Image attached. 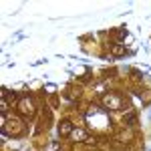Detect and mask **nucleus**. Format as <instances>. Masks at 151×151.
<instances>
[{"mask_svg": "<svg viewBox=\"0 0 151 151\" xmlns=\"http://www.w3.org/2000/svg\"><path fill=\"white\" fill-rule=\"evenodd\" d=\"M103 107L105 109H109V111H119L121 109V105H123V97L117 93H107L103 95Z\"/></svg>", "mask_w": 151, "mask_h": 151, "instance_id": "1", "label": "nucleus"}, {"mask_svg": "<svg viewBox=\"0 0 151 151\" xmlns=\"http://www.w3.org/2000/svg\"><path fill=\"white\" fill-rule=\"evenodd\" d=\"M18 109H20V113H22L24 117H32V115H35V111H36L32 97H22V99L18 101Z\"/></svg>", "mask_w": 151, "mask_h": 151, "instance_id": "3", "label": "nucleus"}, {"mask_svg": "<svg viewBox=\"0 0 151 151\" xmlns=\"http://www.w3.org/2000/svg\"><path fill=\"white\" fill-rule=\"evenodd\" d=\"M85 139V133H83V131H75V133H73V141H83Z\"/></svg>", "mask_w": 151, "mask_h": 151, "instance_id": "6", "label": "nucleus"}, {"mask_svg": "<svg viewBox=\"0 0 151 151\" xmlns=\"http://www.w3.org/2000/svg\"><path fill=\"white\" fill-rule=\"evenodd\" d=\"M125 52H127V50H125V47H121V45H115V47H113V55H115V57H125Z\"/></svg>", "mask_w": 151, "mask_h": 151, "instance_id": "5", "label": "nucleus"}, {"mask_svg": "<svg viewBox=\"0 0 151 151\" xmlns=\"http://www.w3.org/2000/svg\"><path fill=\"white\" fill-rule=\"evenodd\" d=\"M24 133V125L20 119H8L6 125H4V135H10V137H20Z\"/></svg>", "mask_w": 151, "mask_h": 151, "instance_id": "2", "label": "nucleus"}, {"mask_svg": "<svg viewBox=\"0 0 151 151\" xmlns=\"http://www.w3.org/2000/svg\"><path fill=\"white\" fill-rule=\"evenodd\" d=\"M70 131H73V123L65 119V121H63V123L58 125V133H60V135H69Z\"/></svg>", "mask_w": 151, "mask_h": 151, "instance_id": "4", "label": "nucleus"}]
</instances>
